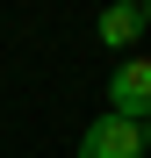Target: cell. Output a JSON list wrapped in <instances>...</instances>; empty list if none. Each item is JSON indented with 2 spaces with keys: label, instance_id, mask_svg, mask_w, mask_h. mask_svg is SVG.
Segmentation results:
<instances>
[{
  "label": "cell",
  "instance_id": "1",
  "mask_svg": "<svg viewBox=\"0 0 151 158\" xmlns=\"http://www.w3.org/2000/svg\"><path fill=\"white\" fill-rule=\"evenodd\" d=\"M108 115H122V122L151 115V58H122L108 72Z\"/></svg>",
  "mask_w": 151,
  "mask_h": 158
},
{
  "label": "cell",
  "instance_id": "3",
  "mask_svg": "<svg viewBox=\"0 0 151 158\" xmlns=\"http://www.w3.org/2000/svg\"><path fill=\"white\" fill-rule=\"evenodd\" d=\"M144 36V0H130V7H108V15H101V43H108V50H130Z\"/></svg>",
  "mask_w": 151,
  "mask_h": 158
},
{
  "label": "cell",
  "instance_id": "2",
  "mask_svg": "<svg viewBox=\"0 0 151 158\" xmlns=\"http://www.w3.org/2000/svg\"><path fill=\"white\" fill-rule=\"evenodd\" d=\"M79 158H144V122H122V115H94Z\"/></svg>",
  "mask_w": 151,
  "mask_h": 158
},
{
  "label": "cell",
  "instance_id": "4",
  "mask_svg": "<svg viewBox=\"0 0 151 158\" xmlns=\"http://www.w3.org/2000/svg\"><path fill=\"white\" fill-rule=\"evenodd\" d=\"M144 151H151V115H144Z\"/></svg>",
  "mask_w": 151,
  "mask_h": 158
},
{
  "label": "cell",
  "instance_id": "5",
  "mask_svg": "<svg viewBox=\"0 0 151 158\" xmlns=\"http://www.w3.org/2000/svg\"><path fill=\"white\" fill-rule=\"evenodd\" d=\"M144 29H151V0H144Z\"/></svg>",
  "mask_w": 151,
  "mask_h": 158
}]
</instances>
